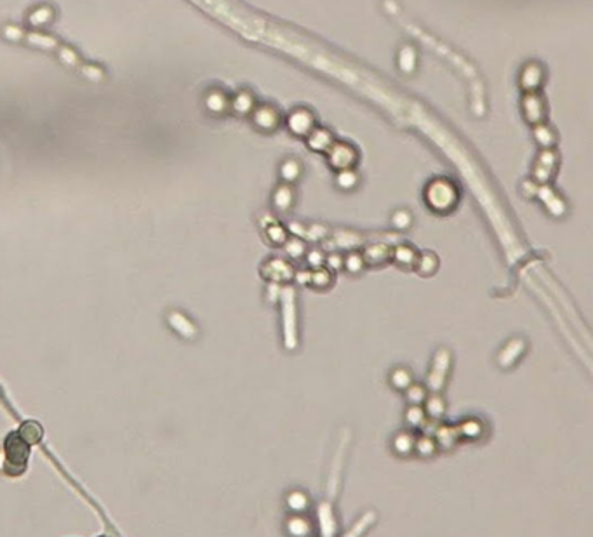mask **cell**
<instances>
[{
	"label": "cell",
	"instance_id": "obj_1",
	"mask_svg": "<svg viewBox=\"0 0 593 537\" xmlns=\"http://www.w3.org/2000/svg\"><path fill=\"white\" fill-rule=\"evenodd\" d=\"M6 456H7V464L11 466H20L21 471L25 470L26 461H28L30 451L28 444L20 437V435L13 433L9 435V438L6 440Z\"/></svg>",
	"mask_w": 593,
	"mask_h": 537
},
{
	"label": "cell",
	"instance_id": "obj_2",
	"mask_svg": "<svg viewBox=\"0 0 593 537\" xmlns=\"http://www.w3.org/2000/svg\"><path fill=\"white\" fill-rule=\"evenodd\" d=\"M286 529L291 537H311L313 534V524L303 515H292L287 520Z\"/></svg>",
	"mask_w": 593,
	"mask_h": 537
},
{
	"label": "cell",
	"instance_id": "obj_3",
	"mask_svg": "<svg viewBox=\"0 0 593 537\" xmlns=\"http://www.w3.org/2000/svg\"><path fill=\"white\" fill-rule=\"evenodd\" d=\"M414 445H416V437L409 431H401L391 442L393 452L401 457H409L410 454H414Z\"/></svg>",
	"mask_w": 593,
	"mask_h": 537
},
{
	"label": "cell",
	"instance_id": "obj_4",
	"mask_svg": "<svg viewBox=\"0 0 593 537\" xmlns=\"http://www.w3.org/2000/svg\"><path fill=\"white\" fill-rule=\"evenodd\" d=\"M287 508L291 509L292 515H301L310 508V497L303 490H292L286 497Z\"/></svg>",
	"mask_w": 593,
	"mask_h": 537
},
{
	"label": "cell",
	"instance_id": "obj_5",
	"mask_svg": "<svg viewBox=\"0 0 593 537\" xmlns=\"http://www.w3.org/2000/svg\"><path fill=\"white\" fill-rule=\"evenodd\" d=\"M413 383H414L413 374H410L408 369H404V367H397V369L391 370L390 384L397 389V391H405V389H408Z\"/></svg>",
	"mask_w": 593,
	"mask_h": 537
},
{
	"label": "cell",
	"instance_id": "obj_6",
	"mask_svg": "<svg viewBox=\"0 0 593 537\" xmlns=\"http://www.w3.org/2000/svg\"><path fill=\"white\" fill-rule=\"evenodd\" d=\"M437 449H439V445H437L435 438L432 437H421V438H416V445H414V452L418 454V456L421 457H432L437 454Z\"/></svg>",
	"mask_w": 593,
	"mask_h": 537
},
{
	"label": "cell",
	"instance_id": "obj_7",
	"mask_svg": "<svg viewBox=\"0 0 593 537\" xmlns=\"http://www.w3.org/2000/svg\"><path fill=\"white\" fill-rule=\"evenodd\" d=\"M425 419H427V412L421 406H409L408 412H405V421H408L409 426L413 428H420V426L425 425Z\"/></svg>",
	"mask_w": 593,
	"mask_h": 537
},
{
	"label": "cell",
	"instance_id": "obj_8",
	"mask_svg": "<svg viewBox=\"0 0 593 537\" xmlns=\"http://www.w3.org/2000/svg\"><path fill=\"white\" fill-rule=\"evenodd\" d=\"M425 403H427V406H425V412H427L428 415H432V418H440V415L446 412V402H444L439 395L427 396Z\"/></svg>",
	"mask_w": 593,
	"mask_h": 537
},
{
	"label": "cell",
	"instance_id": "obj_9",
	"mask_svg": "<svg viewBox=\"0 0 593 537\" xmlns=\"http://www.w3.org/2000/svg\"><path fill=\"white\" fill-rule=\"evenodd\" d=\"M20 437L26 444H35V442L40 440L42 437V428L37 423H26L20 431Z\"/></svg>",
	"mask_w": 593,
	"mask_h": 537
},
{
	"label": "cell",
	"instance_id": "obj_10",
	"mask_svg": "<svg viewBox=\"0 0 593 537\" xmlns=\"http://www.w3.org/2000/svg\"><path fill=\"white\" fill-rule=\"evenodd\" d=\"M405 393H408V402L409 406H421V403H425V400H427V389H425L421 384H410V386L405 389Z\"/></svg>",
	"mask_w": 593,
	"mask_h": 537
},
{
	"label": "cell",
	"instance_id": "obj_11",
	"mask_svg": "<svg viewBox=\"0 0 593 537\" xmlns=\"http://www.w3.org/2000/svg\"><path fill=\"white\" fill-rule=\"evenodd\" d=\"M347 176H350V171H345L343 174H341V177H347ZM341 187L340 188H353L355 187V181H345V183H340Z\"/></svg>",
	"mask_w": 593,
	"mask_h": 537
},
{
	"label": "cell",
	"instance_id": "obj_12",
	"mask_svg": "<svg viewBox=\"0 0 593 537\" xmlns=\"http://www.w3.org/2000/svg\"><path fill=\"white\" fill-rule=\"evenodd\" d=\"M101 537H108V536H101Z\"/></svg>",
	"mask_w": 593,
	"mask_h": 537
}]
</instances>
